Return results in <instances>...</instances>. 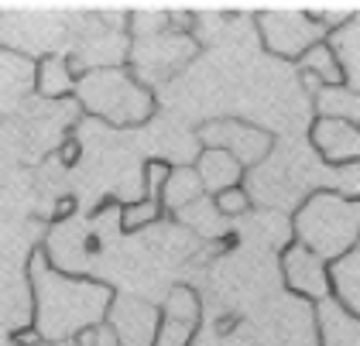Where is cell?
<instances>
[{"mask_svg":"<svg viewBox=\"0 0 360 346\" xmlns=\"http://www.w3.org/2000/svg\"><path fill=\"white\" fill-rule=\"evenodd\" d=\"M199 141H202V148L226 151L240 168H257L275 151V137L264 127H257L250 120H240V117H213V120H206L199 127Z\"/></svg>","mask_w":360,"mask_h":346,"instance_id":"obj_4","label":"cell"},{"mask_svg":"<svg viewBox=\"0 0 360 346\" xmlns=\"http://www.w3.org/2000/svg\"><path fill=\"white\" fill-rule=\"evenodd\" d=\"M28 79H31L28 58L0 52V113L14 107V100L21 96V89L28 86Z\"/></svg>","mask_w":360,"mask_h":346,"instance_id":"obj_17","label":"cell"},{"mask_svg":"<svg viewBox=\"0 0 360 346\" xmlns=\"http://www.w3.org/2000/svg\"><path fill=\"white\" fill-rule=\"evenodd\" d=\"M195 49L186 34H172V31H158V34H144L138 38V49H134V65L144 76H172L182 62L179 58H189Z\"/></svg>","mask_w":360,"mask_h":346,"instance_id":"obj_8","label":"cell"},{"mask_svg":"<svg viewBox=\"0 0 360 346\" xmlns=\"http://www.w3.org/2000/svg\"><path fill=\"white\" fill-rule=\"evenodd\" d=\"M31 89L41 100H69L72 89H76V72H72L69 58L62 52L41 55L31 69Z\"/></svg>","mask_w":360,"mask_h":346,"instance_id":"obj_13","label":"cell"},{"mask_svg":"<svg viewBox=\"0 0 360 346\" xmlns=\"http://www.w3.org/2000/svg\"><path fill=\"white\" fill-rule=\"evenodd\" d=\"M72 213H76V199H72V196H62V199H58V206H56V223L69 219Z\"/></svg>","mask_w":360,"mask_h":346,"instance_id":"obj_25","label":"cell"},{"mask_svg":"<svg viewBox=\"0 0 360 346\" xmlns=\"http://www.w3.org/2000/svg\"><path fill=\"white\" fill-rule=\"evenodd\" d=\"M309 141H312V151L326 161V165H333V168L357 165V155H360L357 124L330 120V117H316L312 127H309Z\"/></svg>","mask_w":360,"mask_h":346,"instance_id":"obj_7","label":"cell"},{"mask_svg":"<svg viewBox=\"0 0 360 346\" xmlns=\"http://www.w3.org/2000/svg\"><path fill=\"white\" fill-rule=\"evenodd\" d=\"M158 216H162V203L155 196H141L134 203L120 206V230L124 233H138L144 226H155Z\"/></svg>","mask_w":360,"mask_h":346,"instance_id":"obj_20","label":"cell"},{"mask_svg":"<svg viewBox=\"0 0 360 346\" xmlns=\"http://www.w3.org/2000/svg\"><path fill=\"white\" fill-rule=\"evenodd\" d=\"M158 316H162V319L199 326V322H202V298H199V292H195L193 285H175V288L165 295V305H162Z\"/></svg>","mask_w":360,"mask_h":346,"instance_id":"obj_18","label":"cell"},{"mask_svg":"<svg viewBox=\"0 0 360 346\" xmlns=\"http://www.w3.org/2000/svg\"><path fill=\"white\" fill-rule=\"evenodd\" d=\"M312 107H316V117H330V120L357 124L360 93L357 89H347V86H319V89L312 93Z\"/></svg>","mask_w":360,"mask_h":346,"instance_id":"obj_15","label":"cell"},{"mask_svg":"<svg viewBox=\"0 0 360 346\" xmlns=\"http://www.w3.org/2000/svg\"><path fill=\"white\" fill-rule=\"evenodd\" d=\"M193 172H195V179H199L202 196H220L223 188H233L244 182V168L230 158L226 151H220V148H202L195 155Z\"/></svg>","mask_w":360,"mask_h":346,"instance_id":"obj_12","label":"cell"},{"mask_svg":"<svg viewBox=\"0 0 360 346\" xmlns=\"http://www.w3.org/2000/svg\"><path fill=\"white\" fill-rule=\"evenodd\" d=\"M72 96L86 113L107 120L113 127H141L155 117V93L124 65L89 69L76 76Z\"/></svg>","mask_w":360,"mask_h":346,"instance_id":"obj_3","label":"cell"},{"mask_svg":"<svg viewBox=\"0 0 360 346\" xmlns=\"http://www.w3.org/2000/svg\"><path fill=\"white\" fill-rule=\"evenodd\" d=\"M312 316H316V340H319V346H360L357 316L343 312L340 305H333L330 298L319 302V309Z\"/></svg>","mask_w":360,"mask_h":346,"instance_id":"obj_14","label":"cell"},{"mask_svg":"<svg viewBox=\"0 0 360 346\" xmlns=\"http://www.w3.org/2000/svg\"><path fill=\"white\" fill-rule=\"evenodd\" d=\"M299 72L309 76V79H316L319 86H343V76H340V65H336V58L330 55V49L319 41V45H312L305 55H299Z\"/></svg>","mask_w":360,"mask_h":346,"instance_id":"obj_19","label":"cell"},{"mask_svg":"<svg viewBox=\"0 0 360 346\" xmlns=\"http://www.w3.org/2000/svg\"><path fill=\"white\" fill-rule=\"evenodd\" d=\"M107 319H110V326H113L117 346H151V340H155L158 312H155L151 305L138 302V298H120V295H113Z\"/></svg>","mask_w":360,"mask_h":346,"instance_id":"obj_9","label":"cell"},{"mask_svg":"<svg viewBox=\"0 0 360 346\" xmlns=\"http://www.w3.org/2000/svg\"><path fill=\"white\" fill-rule=\"evenodd\" d=\"M213 203V210L220 219H237V216H244L250 210V196L244 186H233V188H223L220 196H213L210 199Z\"/></svg>","mask_w":360,"mask_h":346,"instance_id":"obj_22","label":"cell"},{"mask_svg":"<svg viewBox=\"0 0 360 346\" xmlns=\"http://www.w3.org/2000/svg\"><path fill=\"white\" fill-rule=\"evenodd\" d=\"M323 45L330 49V55L340 65V76L347 89H360V18L350 14L343 25H336L326 31Z\"/></svg>","mask_w":360,"mask_h":346,"instance_id":"obj_11","label":"cell"},{"mask_svg":"<svg viewBox=\"0 0 360 346\" xmlns=\"http://www.w3.org/2000/svg\"><path fill=\"white\" fill-rule=\"evenodd\" d=\"M65 148H58V161L69 168V165H76V158H79V141L76 137H69V141H62Z\"/></svg>","mask_w":360,"mask_h":346,"instance_id":"obj_24","label":"cell"},{"mask_svg":"<svg viewBox=\"0 0 360 346\" xmlns=\"http://www.w3.org/2000/svg\"><path fill=\"white\" fill-rule=\"evenodd\" d=\"M195 199H202V188H199V179H195L193 168H168L165 186L158 192V203L175 216L182 213L186 206H193Z\"/></svg>","mask_w":360,"mask_h":346,"instance_id":"obj_16","label":"cell"},{"mask_svg":"<svg viewBox=\"0 0 360 346\" xmlns=\"http://www.w3.org/2000/svg\"><path fill=\"white\" fill-rule=\"evenodd\" d=\"M195 329H199V326L175 322V319H162V316H158V326H155V340H151V346H193Z\"/></svg>","mask_w":360,"mask_h":346,"instance_id":"obj_21","label":"cell"},{"mask_svg":"<svg viewBox=\"0 0 360 346\" xmlns=\"http://www.w3.org/2000/svg\"><path fill=\"white\" fill-rule=\"evenodd\" d=\"M326 298L350 316L360 312V247L326 261Z\"/></svg>","mask_w":360,"mask_h":346,"instance_id":"obj_10","label":"cell"},{"mask_svg":"<svg viewBox=\"0 0 360 346\" xmlns=\"http://www.w3.org/2000/svg\"><path fill=\"white\" fill-rule=\"evenodd\" d=\"M292 233L295 243L319 261H336L357 247L360 203L333 188H312L292 216Z\"/></svg>","mask_w":360,"mask_h":346,"instance_id":"obj_2","label":"cell"},{"mask_svg":"<svg viewBox=\"0 0 360 346\" xmlns=\"http://www.w3.org/2000/svg\"><path fill=\"white\" fill-rule=\"evenodd\" d=\"M257 31H261V45L285 62H299V55L326 38V31L316 25L309 11H261Z\"/></svg>","mask_w":360,"mask_h":346,"instance_id":"obj_5","label":"cell"},{"mask_svg":"<svg viewBox=\"0 0 360 346\" xmlns=\"http://www.w3.org/2000/svg\"><path fill=\"white\" fill-rule=\"evenodd\" d=\"M165 175H168V165L165 161H148L144 165V196H155L158 199V192H162V186H165Z\"/></svg>","mask_w":360,"mask_h":346,"instance_id":"obj_23","label":"cell"},{"mask_svg":"<svg viewBox=\"0 0 360 346\" xmlns=\"http://www.w3.org/2000/svg\"><path fill=\"white\" fill-rule=\"evenodd\" d=\"M31 278V302H34V316L31 329L45 340H72L76 333L93 329L107 319L113 302V288L107 281H89V278H72V274H58L49 264V250L38 247L28 261Z\"/></svg>","mask_w":360,"mask_h":346,"instance_id":"obj_1","label":"cell"},{"mask_svg":"<svg viewBox=\"0 0 360 346\" xmlns=\"http://www.w3.org/2000/svg\"><path fill=\"white\" fill-rule=\"evenodd\" d=\"M281 278L285 288L305 302H326V261L309 254L299 243H288L281 250Z\"/></svg>","mask_w":360,"mask_h":346,"instance_id":"obj_6","label":"cell"}]
</instances>
